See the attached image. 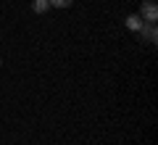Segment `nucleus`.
<instances>
[{
	"mask_svg": "<svg viewBox=\"0 0 158 145\" xmlns=\"http://www.w3.org/2000/svg\"><path fill=\"white\" fill-rule=\"evenodd\" d=\"M140 37L145 40V42H150V45H156V42H158V32H156V21H148V24H142V29H140Z\"/></svg>",
	"mask_w": 158,
	"mask_h": 145,
	"instance_id": "f03ea898",
	"label": "nucleus"
},
{
	"mask_svg": "<svg viewBox=\"0 0 158 145\" xmlns=\"http://www.w3.org/2000/svg\"><path fill=\"white\" fill-rule=\"evenodd\" d=\"M48 3H50V6H56V8H69L74 0H48Z\"/></svg>",
	"mask_w": 158,
	"mask_h": 145,
	"instance_id": "39448f33",
	"label": "nucleus"
},
{
	"mask_svg": "<svg viewBox=\"0 0 158 145\" xmlns=\"http://www.w3.org/2000/svg\"><path fill=\"white\" fill-rule=\"evenodd\" d=\"M140 13H142L140 19H145V21H158V6L153 3V0H145V3H142Z\"/></svg>",
	"mask_w": 158,
	"mask_h": 145,
	"instance_id": "f257e3e1",
	"label": "nucleus"
},
{
	"mask_svg": "<svg viewBox=\"0 0 158 145\" xmlns=\"http://www.w3.org/2000/svg\"><path fill=\"white\" fill-rule=\"evenodd\" d=\"M48 8H50L48 0H34V3H32V11H34V13H45Z\"/></svg>",
	"mask_w": 158,
	"mask_h": 145,
	"instance_id": "20e7f679",
	"label": "nucleus"
},
{
	"mask_svg": "<svg viewBox=\"0 0 158 145\" xmlns=\"http://www.w3.org/2000/svg\"><path fill=\"white\" fill-rule=\"evenodd\" d=\"M127 27H129L132 32H140L142 29V19L137 16V13H132V16H127Z\"/></svg>",
	"mask_w": 158,
	"mask_h": 145,
	"instance_id": "7ed1b4c3",
	"label": "nucleus"
}]
</instances>
